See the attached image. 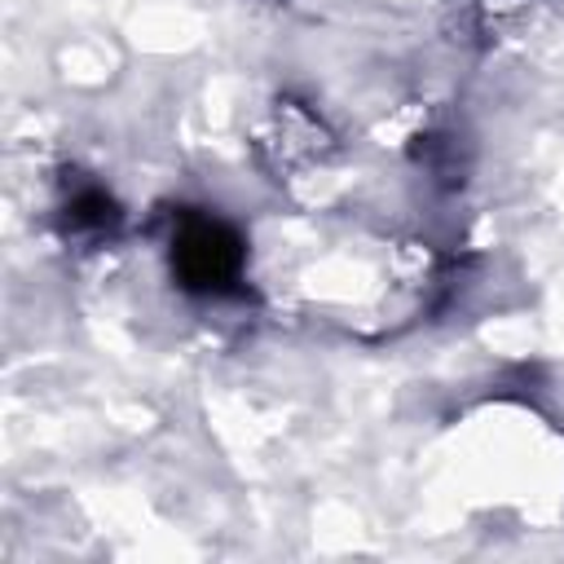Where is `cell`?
Masks as SVG:
<instances>
[{"label": "cell", "mask_w": 564, "mask_h": 564, "mask_svg": "<svg viewBox=\"0 0 564 564\" xmlns=\"http://www.w3.org/2000/svg\"><path fill=\"white\" fill-rule=\"evenodd\" d=\"M172 269L189 291L220 295L242 273V242L229 225L212 216H185L172 238Z\"/></svg>", "instance_id": "obj_1"}, {"label": "cell", "mask_w": 564, "mask_h": 564, "mask_svg": "<svg viewBox=\"0 0 564 564\" xmlns=\"http://www.w3.org/2000/svg\"><path fill=\"white\" fill-rule=\"evenodd\" d=\"M330 145L335 141H330L326 123L300 101H282L264 132V150L278 167H313L330 154Z\"/></svg>", "instance_id": "obj_2"}, {"label": "cell", "mask_w": 564, "mask_h": 564, "mask_svg": "<svg viewBox=\"0 0 564 564\" xmlns=\"http://www.w3.org/2000/svg\"><path fill=\"white\" fill-rule=\"evenodd\" d=\"M62 225L70 238L79 242H101L115 234L119 225V207L115 198L101 189V185H75L66 198H62Z\"/></svg>", "instance_id": "obj_3"}]
</instances>
